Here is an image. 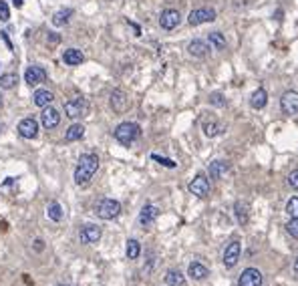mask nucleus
<instances>
[{
    "instance_id": "obj_1",
    "label": "nucleus",
    "mask_w": 298,
    "mask_h": 286,
    "mask_svg": "<svg viewBox=\"0 0 298 286\" xmlns=\"http://www.w3.org/2000/svg\"><path fill=\"white\" fill-rule=\"evenodd\" d=\"M97 169H99V158L95 153H83L79 158L77 169H75V184L87 186L93 180V175L97 173Z\"/></svg>"
},
{
    "instance_id": "obj_2",
    "label": "nucleus",
    "mask_w": 298,
    "mask_h": 286,
    "mask_svg": "<svg viewBox=\"0 0 298 286\" xmlns=\"http://www.w3.org/2000/svg\"><path fill=\"white\" fill-rule=\"evenodd\" d=\"M139 135H141V129H139L137 123H131V121L119 123V125L115 127V139H117L121 145H125V147H129Z\"/></svg>"
},
{
    "instance_id": "obj_3",
    "label": "nucleus",
    "mask_w": 298,
    "mask_h": 286,
    "mask_svg": "<svg viewBox=\"0 0 298 286\" xmlns=\"http://www.w3.org/2000/svg\"><path fill=\"white\" fill-rule=\"evenodd\" d=\"M95 214L99 216L101 220H113L121 214V204L117 200H111V197H103L97 208H95Z\"/></svg>"
},
{
    "instance_id": "obj_4",
    "label": "nucleus",
    "mask_w": 298,
    "mask_h": 286,
    "mask_svg": "<svg viewBox=\"0 0 298 286\" xmlns=\"http://www.w3.org/2000/svg\"><path fill=\"white\" fill-rule=\"evenodd\" d=\"M87 113H89V103L83 97H75L65 103V115L68 119H79V117H85Z\"/></svg>"
},
{
    "instance_id": "obj_5",
    "label": "nucleus",
    "mask_w": 298,
    "mask_h": 286,
    "mask_svg": "<svg viewBox=\"0 0 298 286\" xmlns=\"http://www.w3.org/2000/svg\"><path fill=\"white\" fill-rule=\"evenodd\" d=\"M214 20H216V10L214 8H196L188 16V23L192 27H199L203 23H214Z\"/></svg>"
},
{
    "instance_id": "obj_6",
    "label": "nucleus",
    "mask_w": 298,
    "mask_h": 286,
    "mask_svg": "<svg viewBox=\"0 0 298 286\" xmlns=\"http://www.w3.org/2000/svg\"><path fill=\"white\" fill-rule=\"evenodd\" d=\"M280 109L284 115H298V93L286 91L280 97Z\"/></svg>"
},
{
    "instance_id": "obj_7",
    "label": "nucleus",
    "mask_w": 298,
    "mask_h": 286,
    "mask_svg": "<svg viewBox=\"0 0 298 286\" xmlns=\"http://www.w3.org/2000/svg\"><path fill=\"white\" fill-rule=\"evenodd\" d=\"M179 23H181V14H179V10H175V8H166V10L162 12V16H159V27H162L164 31H173Z\"/></svg>"
},
{
    "instance_id": "obj_8",
    "label": "nucleus",
    "mask_w": 298,
    "mask_h": 286,
    "mask_svg": "<svg viewBox=\"0 0 298 286\" xmlns=\"http://www.w3.org/2000/svg\"><path fill=\"white\" fill-rule=\"evenodd\" d=\"M109 103H111V107H113L115 113H125V111L129 109V97H127L125 91H121V89H115V91L111 93Z\"/></svg>"
},
{
    "instance_id": "obj_9",
    "label": "nucleus",
    "mask_w": 298,
    "mask_h": 286,
    "mask_svg": "<svg viewBox=\"0 0 298 286\" xmlns=\"http://www.w3.org/2000/svg\"><path fill=\"white\" fill-rule=\"evenodd\" d=\"M262 272L258 268H246L238 280V286H262Z\"/></svg>"
},
{
    "instance_id": "obj_10",
    "label": "nucleus",
    "mask_w": 298,
    "mask_h": 286,
    "mask_svg": "<svg viewBox=\"0 0 298 286\" xmlns=\"http://www.w3.org/2000/svg\"><path fill=\"white\" fill-rule=\"evenodd\" d=\"M190 191L198 197H208L210 195V180L203 173H198L190 184Z\"/></svg>"
},
{
    "instance_id": "obj_11",
    "label": "nucleus",
    "mask_w": 298,
    "mask_h": 286,
    "mask_svg": "<svg viewBox=\"0 0 298 286\" xmlns=\"http://www.w3.org/2000/svg\"><path fill=\"white\" fill-rule=\"evenodd\" d=\"M79 238H81L83 244H97L101 240V228L97 224H87V226L81 228Z\"/></svg>"
},
{
    "instance_id": "obj_12",
    "label": "nucleus",
    "mask_w": 298,
    "mask_h": 286,
    "mask_svg": "<svg viewBox=\"0 0 298 286\" xmlns=\"http://www.w3.org/2000/svg\"><path fill=\"white\" fill-rule=\"evenodd\" d=\"M240 254H242V244L238 240L230 242L226 246V252H224V264H226V268H234L238 264V260H240Z\"/></svg>"
},
{
    "instance_id": "obj_13",
    "label": "nucleus",
    "mask_w": 298,
    "mask_h": 286,
    "mask_svg": "<svg viewBox=\"0 0 298 286\" xmlns=\"http://www.w3.org/2000/svg\"><path fill=\"white\" fill-rule=\"evenodd\" d=\"M25 81H27L31 87L40 85V83L47 81V71H44L42 67H38V64H33V67L27 69V73H25Z\"/></svg>"
},
{
    "instance_id": "obj_14",
    "label": "nucleus",
    "mask_w": 298,
    "mask_h": 286,
    "mask_svg": "<svg viewBox=\"0 0 298 286\" xmlns=\"http://www.w3.org/2000/svg\"><path fill=\"white\" fill-rule=\"evenodd\" d=\"M40 123L44 129H55L59 123H61V115L57 109H53L51 105L42 109V115H40Z\"/></svg>"
},
{
    "instance_id": "obj_15",
    "label": "nucleus",
    "mask_w": 298,
    "mask_h": 286,
    "mask_svg": "<svg viewBox=\"0 0 298 286\" xmlns=\"http://www.w3.org/2000/svg\"><path fill=\"white\" fill-rule=\"evenodd\" d=\"M18 133L25 139H33V137H36V133H38V123L34 121L33 117H27V119H22L18 123Z\"/></svg>"
},
{
    "instance_id": "obj_16",
    "label": "nucleus",
    "mask_w": 298,
    "mask_h": 286,
    "mask_svg": "<svg viewBox=\"0 0 298 286\" xmlns=\"http://www.w3.org/2000/svg\"><path fill=\"white\" fill-rule=\"evenodd\" d=\"M157 214H159V210H157L155 206L145 204V206L141 208V212H139V224H141V226H151V224L155 222Z\"/></svg>"
},
{
    "instance_id": "obj_17",
    "label": "nucleus",
    "mask_w": 298,
    "mask_h": 286,
    "mask_svg": "<svg viewBox=\"0 0 298 286\" xmlns=\"http://www.w3.org/2000/svg\"><path fill=\"white\" fill-rule=\"evenodd\" d=\"M53 99H55V95H53L49 89H38V91H34L33 103L36 105V107L44 109V107H49V105L53 103Z\"/></svg>"
},
{
    "instance_id": "obj_18",
    "label": "nucleus",
    "mask_w": 298,
    "mask_h": 286,
    "mask_svg": "<svg viewBox=\"0 0 298 286\" xmlns=\"http://www.w3.org/2000/svg\"><path fill=\"white\" fill-rule=\"evenodd\" d=\"M208 51H210V47L203 42V40H192L190 45H188V53L192 55V57H196V59H203V57H208Z\"/></svg>"
},
{
    "instance_id": "obj_19",
    "label": "nucleus",
    "mask_w": 298,
    "mask_h": 286,
    "mask_svg": "<svg viewBox=\"0 0 298 286\" xmlns=\"http://www.w3.org/2000/svg\"><path fill=\"white\" fill-rule=\"evenodd\" d=\"M266 103H268V93H266V89H256L252 95H250V107L252 109H264Z\"/></svg>"
},
{
    "instance_id": "obj_20",
    "label": "nucleus",
    "mask_w": 298,
    "mask_h": 286,
    "mask_svg": "<svg viewBox=\"0 0 298 286\" xmlns=\"http://www.w3.org/2000/svg\"><path fill=\"white\" fill-rule=\"evenodd\" d=\"M188 274H190L194 280H203V278L210 276V270H208L201 262H192L190 268H188Z\"/></svg>"
},
{
    "instance_id": "obj_21",
    "label": "nucleus",
    "mask_w": 298,
    "mask_h": 286,
    "mask_svg": "<svg viewBox=\"0 0 298 286\" xmlns=\"http://www.w3.org/2000/svg\"><path fill=\"white\" fill-rule=\"evenodd\" d=\"M63 61L68 67H77V64H81L85 61V57H83V53L79 49H68V51L63 53Z\"/></svg>"
},
{
    "instance_id": "obj_22",
    "label": "nucleus",
    "mask_w": 298,
    "mask_h": 286,
    "mask_svg": "<svg viewBox=\"0 0 298 286\" xmlns=\"http://www.w3.org/2000/svg\"><path fill=\"white\" fill-rule=\"evenodd\" d=\"M83 135H85V127L81 123H73L71 127L66 129L65 141H79V139H83Z\"/></svg>"
},
{
    "instance_id": "obj_23",
    "label": "nucleus",
    "mask_w": 298,
    "mask_h": 286,
    "mask_svg": "<svg viewBox=\"0 0 298 286\" xmlns=\"http://www.w3.org/2000/svg\"><path fill=\"white\" fill-rule=\"evenodd\" d=\"M166 284L167 286H184L186 284V276H184L179 270H167Z\"/></svg>"
},
{
    "instance_id": "obj_24",
    "label": "nucleus",
    "mask_w": 298,
    "mask_h": 286,
    "mask_svg": "<svg viewBox=\"0 0 298 286\" xmlns=\"http://www.w3.org/2000/svg\"><path fill=\"white\" fill-rule=\"evenodd\" d=\"M226 171H228V163L226 161H214V163H210V178L212 180H220Z\"/></svg>"
},
{
    "instance_id": "obj_25",
    "label": "nucleus",
    "mask_w": 298,
    "mask_h": 286,
    "mask_svg": "<svg viewBox=\"0 0 298 286\" xmlns=\"http://www.w3.org/2000/svg\"><path fill=\"white\" fill-rule=\"evenodd\" d=\"M234 212H236V218H238V222L242 224V226H246V224H248L250 216H248V206H246L244 202H236Z\"/></svg>"
},
{
    "instance_id": "obj_26",
    "label": "nucleus",
    "mask_w": 298,
    "mask_h": 286,
    "mask_svg": "<svg viewBox=\"0 0 298 286\" xmlns=\"http://www.w3.org/2000/svg\"><path fill=\"white\" fill-rule=\"evenodd\" d=\"M73 16V8H61L59 12H55V16H53V25L55 27H63L68 23V18Z\"/></svg>"
},
{
    "instance_id": "obj_27",
    "label": "nucleus",
    "mask_w": 298,
    "mask_h": 286,
    "mask_svg": "<svg viewBox=\"0 0 298 286\" xmlns=\"http://www.w3.org/2000/svg\"><path fill=\"white\" fill-rule=\"evenodd\" d=\"M208 40H210V45H212L214 49H218V51L226 49V38H224L222 32H218V31L210 32V34H208Z\"/></svg>"
},
{
    "instance_id": "obj_28",
    "label": "nucleus",
    "mask_w": 298,
    "mask_h": 286,
    "mask_svg": "<svg viewBox=\"0 0 298 286\" xmlns=\"http://www.w3.org/2000/svg\"><path fill=\"white\" fill-rule=\"evenodd\" d=\"M47 216H49V220H53V222H61V220H63V208H61V204L53 202V204L47 208Z\"/></svg>"
},
{
    "instance_id": "obj_29",
    "label": "nucleus",
    "mask_w": 298,
    "mask_h": 286,
    "mask_svg": "<svg viewBox=\"0 0 298 286\" xmlns=\"http://www.w3.org/2000/svg\"><path fill=\"white\" fill-rule=\"evenodd\" d=\"M125 252H127V258H129V260H137V258H139V254H141V244H139V242H137V240H127V250H125Z\"/></svg>"
},
{
    "instance_id": "obj_30",
    "label": "nucleus",
    "mask_w": 298,
    "mask_h": 286,
    "mask_svg": "<svg viewBox=\"0 0 298 286\" xmlns=\"http://www.w3.org/2000/svg\"><path fill=\"white\" fill-rule=\"evenodd\" d=\"M16 85V75L14 73H4V75H0V89H12Z\"/></svg>"
},
{
    "instance_id": "obj_31",
    "label": "nucleus",
    "mask_w": 298,
    "mask_h": 286,
    "mask_svg": "<svg viewBox=\"0 0 298 286\" xmlns=\"http://www.w3.org/2000/svg\"><path fill=\"white\" fill-rule=\"evenodd\" d=\"M220 129L222 127H220L216 121H205V123H203V133H205L208 137H216V135L220 133Z\"/></svg>"
},
{
    "instance_id": "obj_32",
    "label": "nucleus",
    "mask_w": 298,
    "mask_h": 286,
    "mask_svg": "<svg viewBox=\"0 0 298 286\" xmlns=\"http://www.w3.org/2000/svg\"><path fill=\"white\" fill-rule=\"evenodd\" d=\"M286 212L292 216V218H298V195L290 197L288 204H286Z\"/></svg>"
},
{
    "instance_id": "obj_33",
    "label": "nucleus",
    "mask_w": 298,
    "mask_h": 286,
    "mask_svg": "<svg viewBox=\"0 0 298 286\" xmlns=\"http://www.w3.org/2000/svg\"><path fill=\"white\" fill-rule=\"evenodd\" d=\"M210 103L214 105V107H226V99L222 93H212L210 95Z\"/></svg>"
},
{
    "instance_id": "obj_34",
    "label": "nucleus",
    "mask_w": 298,
    "mask_h": 286,
    "mask_svg": "<svg viewBox=\"0 0 298 286\" xmlns=\"http://www.w3.org/2000/svg\"><path fill=\"white\" fill-rule=\"evenodd\" d=\"M286 232H288L292 238H296L298 240V218H292L290 222L286 224Z\"/></svg>"
},
{
    "instance_id": "obj_35",
    "label": "nucleus",
    "mask_w": 298,
    "mask_h": 286,
    "mask_svg": "<svg viewBox=\"0 0 298 286\" xmlns=\"http://www.w3.org/2000/svg\"><path fill=\"white\" fill-rule=\"evenodd\" d=\"M0 20H2V23L10 20V10H8V4H6L4 0H0Z\"/></svg>"
},
{
    "instance_id": "obj_36",
    "label": "nucleus",
    "mask_w": 298,
    "mask_h": 286,
    "mask_svg": "<svg viewBox=\"0 0 298 286\" xmlns=\"http://www.w3.org/2000/svg\"><path fill=\"white\" fill-rule=\"evenodd\" d=\"M151 159H153V161H159V163L166 165V167H175V165H177L175 161H171V159H167V158H162V156H157V153H153Z\"/></svg>"
},
{
    "instance_id": "obj_37",
    "label": "nucleus",
    "mask_w": 298,
    "mask_h": 286,
    "mask_svg": "<svg viewBox=\"0 0 298 286\" xmlns=\"http://www.w3.org/2000/svg\"><path fill=\"white\" fill-rule=\"evenodd\" d=\"M288 186L294 188V190H298V169H294V171L288 175Z\"/></svg>"
},
{
    "instance_id": "obj_38",
    "label": "nucleus",
    "mask_w": 298,
    "mask_h": 286,
    "mask_svg": "<svg viewBox=\"0 0 298 286\" xmlns=\"http://www.w3.org/2000/svg\"><path fill=\"white\" fill-rule=\"evenodd\" d=\"M12 4H14V6H16V8H20V6H22V4H25V0H12Z\"/></svg>"
},
{
    "instance_id": "obj_39",
    "label": "nucleus",
    "mask_w": 298,
    "mask_h": 286,
    "mask_svg": "<svg viewBox=\"0 0 298 286\" xmlns=\"http://www.w3.org/2000/svg\"><path fill=\"white\" fill-rule=\"evenodd\" d=\"M294 272H296V274H298V258H296V260H294Z\"/></svg>"
},
{
    "instance_id": "obj_40",
    "label": "nucleus",
    "mask_w": 298,
    "mask_h": 286,
    "mask_svg": "<svg viewBox=\"0 0 298 286\" xmlns=\"http://www.w3.org/2000/svg\"><path fill=\"white\" fill-rule=\"evenodd\" d=\"M0 105H2V95H0Z\"/></svg>"
},
{
    "instance_id": "obj_41",
    "label": "nucleus",
    "mask_w": 298,
    "mask_h": 286,
    "mask_svg": "<svg viewBox=\"0 0 298 286\" xmlns=\"http://www.w3.org/2000/svg\"><path fill=\"white\" fill-rule=\"evenodd\" d=\"M59 286H66V284H59Z\"/></svg>"
}]
</instances>
